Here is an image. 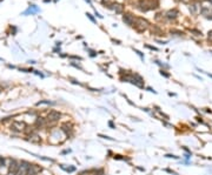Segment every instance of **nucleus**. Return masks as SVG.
Segmentation results:
<instances>
[{"label": "nucleus", "instance_id": "16", "mask_svg": "<svg viewBox=\"0 0 212 175\" xmlns=\"http://www.w3.org/2000/svg\"><path fill=\"white\" fill-rule=\"evenodd\" d=\"M183 1H187V0H183Z\"/></svg>", "mask_w": 212, "mask_h": 175}, {"label": "nucleus", "instance_id": "3", "mask_svg": "<svg viewBox=\"0 0 212 175\" xmlns=\"http://www.w3.org/2000/svg\"><path fill=\"white\" fill-rule=\"evenodd\" d=\"M18 169H19V162L14 159H12L10 162V166H8V173L12 175H17Z\"/></svg>", "mask_w": 212, "mask_h": 175}, {"label": "nucleus", "instance_id": "7", "mask_svg": "<svg viewBox=\"0 0 212 175\" xmlns=\"http://www.w3.org/2000/svg\"><path fill=\"white\" fill-rule=\"evenodd\" d=\"M60 168H61V169H64L65 172H68V173H72V172H74V170H76V167H73V166L65 167V165H60Z\"/></svg>", "mask_w": 212, "mask_h": 175}, {"label": "nucleus", "instance_id": "13", "mask_svg": "<svg viewBox=\"0 0 212 175\" xmlns=\"http://www.w3.org/2000/svg\"><path fill=\"white\" fill-rule=\"evenodd\" d=\"M109 126H110L111 128H116V127H114V125H113V122H112V121H109Z\"/></svg>", "mask_w": 212, "mask_h": 175}, {"label": "nucleus", "instance_id": "10", "mask_svg": "<svg viewBox=\"0 0 212 175\" xmlns=\"http://www.w3.org/2000/svg\"><path fill=\"white\" fill-rule=\"evenodd\" d=\"M40 105H54V102L48 101V100H45V101H39V102H37V106H40Z\"/></svg>", "mask_w": 212, "mask_h": 175}, {"label": "nucleus", "instance_id": "4", "mask_svg": "<svg viewBox=\"0 0 212 175\" xmlns=\"http://www.w3.org/2000/svg\"><path fill=\"white\" fill-rule=\"evenodd\" d=\"M26 128V125L24 124V122H19V121H14L12 126H11V129L14 131V132H21Z\"/></svg>", "mask_w": 212, "mask_h": 175}, {"label": "nucleus", "instance_id": "1", "mask_svg": "<svg viewBox=\"0 0 212 175\" xmlns=\"http://www.w3.org/2000/svg\"><path fill=\"white\" fill-rule=\"evenodd\" d=\"M30 166H31L30 162H27L25 160L20 161L19 162V169H18V172H17V175H26L28 169H30Z\"/></svg>", "mask_w": 212, "mask_h": 175}, {"label": "nucleus", "instance_id": "8", "mask_svg": "<svg viewBox=\"0 0 212 175\" xmlns=\"http://www.w3.org/2000/svg\"><path fill=\"white\" fill-rule=\"evenodd\" d=\"M124 21L127 23L129 25H132V21H133V16L130 15V14H126L125 16H124Z\"/></svg>", "mask_w": 212, "mask_h": 175}, {"label": "nucleus", "instance_id": "6", "mask_svg": "<svg viewBox=\"0 0 212 175\" xmlns=\"http://www.w3.org/2000/svg\"><path fill=\"white\" fill-rule=\"evenodd\" d=\"M46 124H47V119H45V118H43V116H38L37 120H35L34 126H35V127H44Z\"/></svg>", "mask_w": 212, "mask_h": 175}, {"label": "nucleus", "instance_id": "5", "mask_svg": "<svg viewBox=\"0 0 212 175\" xmlns=\"http://www.w3.org/2000/svg\"><path fill=\"white\" fill-rule=\"evenodd\" d=\"M28 141L30 142H33V144H39V142H41V139H40V136L35 133V132H33V133H31V134H28Z\"/></svg>", "mask_w": 212, "mask_h": 175}, {"label": "nucleus", "instance_id": "14", "mask_svg": "<svg viewBox=\"0 0 212 175\" xmlns=\"http://www.w3.org/2000/svg\"><path fill=\"white\" fill-rule=\"evenodd\" d=\"M160 74H162V75H164V77H166V78L169 77V74H166V73H165L164 71H162V72H160Z\"/></svg>", "mask_w": 212, "mask_h": 175}, {"label": "nucleus", "instance_id": "2", "mask_svg": "<svg viewBox=\"0 0 212 175\" xmlns=\"http://www.w3.org/2000/svg\"><path fill=\"white\" fill-rule=\"evenodd\" d=\"M61 118V113L58 111H51L47 115V121L48 122H57Z\"/></svg>", "mask_w": 212, "mask_h": 175}, {"label": "nucleus", "instance_id": "15", "mask_svg": "<svg viewBox=\"0 0 212 175\" xmlns=\"http://www.w3.org/2000/svg\"><path fill=\"white\" fill-rule=\"evenodd\" d=\"M209 39H211V40H212V32H210V33H209Z\"/></svg>", "mask_w": 212, "mask_h": 175}, {"label": "nucleus", "instance_id": "11", "mask_svg": "<svg viewBox=\"0 0 212 175\" xmlns=\"http://www.w3.org/2000/svg\"><path fill=\"white\" fill-rule=\"evenodd\" d=\"M197 8H198V6L194 4V5H192V7H190V11H191L192 13H196V12H197Z\"/></svg>", "mask_w": 212, "mask_h": 175}, {"label": "nucleus", "instance_id": "12", "mask_svg": "<svg viewBox=\"0 0 212 175\" xmlns=\"http://www.w3.org/2000/svg\"><path fill=\"white\" fill-rule=\"evenodd\" d=\"M165 156H166V157H173V159H178V156H176V155H171V154H166Z\"/></svg>", "mask_w": 212, "mask_h": 175}, {"label": "nucleus", "instance_id": "9", "mask_svg": "<svg viewBox=\"0 0 212 175\" xmlns=\"http://www.w3.org/2000/svg\"><path fill=\"white\" fill-rule=\"evenodd\" d=\"M166 14H167V18L169 19H172V18H176L178 13H177V11H169Z\"/></svg>", "mask_w": 212, "mask_h": 175}]
</instances>
